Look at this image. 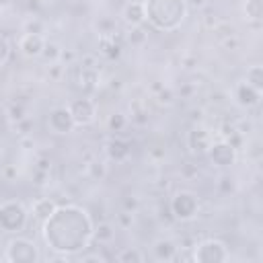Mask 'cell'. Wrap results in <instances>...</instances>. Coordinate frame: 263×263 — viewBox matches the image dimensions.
<instances>
[{
	"instance_id": "obj_1",
	"label": "cell",
	"mask_w": 263,
	"mask_h": 263,
	"mask_svg": "<svg viewBox=\"0 0 263 263\" xmlns=\"http://www.w3.org/2000/svg\"><path fill=\"white\" fill-rule=\"evenodd\" d=\"M95 224L84 208L78 205H58L53 214L43 222L45 245L64 257L84 251L92 240Z\"/></svg>"
},
{
	"instance_id": "obj_2",
	"label": "cell",
	"mask_w": 263,
	"mask_h": 263,
	"mask_svg": "<svg viewBox=\"0 0 263 263\" xmlns=\"http://www.w3.org/2000/svg\"><path fill=\"white\" fill-rule=\"evenodd\" d=\"M187 0H144L146 21L162 33L179 29L187 18Z\"/></svg>"
},
{
	"instance_id": "obj_3",
	"label": "cell",
	"mask_w": 263,
	"mask_h": 263,
	"mask_svg": "<svg viewBox=\"0 0 263 263\" xmlns=\"http://www.w3.org/2000/svg\"><path fill=\"white\" fill-rule=\"evenodd\" d=\"M27 224V210L21 201L8 199L0 203V228L4 232H18Z\"/></svg>"
},
{
	"instance_id": "obj_4",
	"label": "cell",
	"mask_w": 263,
	"mask_h": 263,
	"mask_svg": "<svg viewBox=\"0 0 263 263\" xmlns=\"http://www.w3.org/2000/svg\"><path fill=\"white\" fill-rule=\"evenodd\" d=\"M6 259L10 263H37L39 261L37 245L23 236L10 238L6 245Z\"/></svg>"
},
{
	"instance_id": "obj_5",
	"label": "cell",
	"mask_w": 263,
	"mask_h": 263,
	"mask_svg": "<svg viewBox=\"0 0 263 263\" xmlns=\"http://www.w3.org/2000/svg\"><path fill=\"white\" fill-rule=\"evenodd\" d=\"M197 210H199V199L191 191H177L171 197V212L175 220H181V222L193 220L197 216Z\"/></svg>"
},
{
	"instance_id": "obj_6",
	"label": "cell",
	"mask_w": 263,
	"mask_h": 263,
	"mask_svg": "<svg viewBox=\"0 0 263 263\" xmlns=\"http://www.w3.org/2000/svg\"><path fill=\"white\" fill-rule=\"evenodd\" d=\"M228 259V249L218 238H205L193 249V261L197 263H222Z\"/></svg>"
},
{
	"instance_id": "obj_7",
	"label": "cell",
	"mask_w": 263,
	"mask_h": 263,
	"mask_svg": "<svg viewBox=\"0 0 263 263\" xmlns=\"http://www.w3.org/2000/svg\"><path fill=\"white\" fill-rule=\"evenodd\" d=\"M205 154L216 166L226 168V166H232L236 160V146L230 144V140H216L210 144Z\"/></svg>"
},
{
	"instance_id": "obj_8",
	"label": "cell",
	"mask_w": 263,
	"mask_h": 263,
	"mask_svg": "<svg viewBox=\"0 0 263 263\" xmlns=\"http://www.w3.org/2000/svg\"><path fill=\"white\" fill-rule=\"evenodd\" d=\"M70 113H72V119H74V125H90L97 117V107L90 99L86 97H80V99H74L70 105H68Z\"/></svg>"
},
{
	"instance_id": "obj_9",
	"label": "cell",
	"mask_w": 263,
	"mask_h": 263,
	"mask_svg": "<svg viewBox=\"0 0 263 263\" xmlns=\"http://www.w3.org/2000/svg\"><path fill=\"white\" fill-rule=\"evenodd\" d=\"M47 123H49V129L55 132V134H70L76 125H74V119H72V113L68 107H55L49 111L47 115Z\"/></svg>"
},
{
	"instance_id": "obj_10",
	"label": "cell",
	"mask_w": 263,
	"mask_h": 263,
	"mask_svg": "<svg viewBox=\"0 0 263 263\" xmlns=\"http://www.w3.org/2000/svg\"><path fill=\"white\" fill-rule=\"evenodd\" d=\"M212 144V136L205 127H193L187 134V146L193 154H205Z\"/></svg>"
},
{
	"instance_id": "obj_11",
	"label": "cell",
	"mask_w": 263,
	"mask_h": 263,
	"mask_svg": "<svg viewBox=\"0 0 263 263\" xmlns=\"http://www.w3.org/2000/svg\"><path fill=\"white\" fill-rule=\"evenodd\" d=\"M43 45H45V39L39 33H25L18 41V49L27 58H39L41 51H43Z\"/></svg>"
},
{
	"instance_id": "obj_12",
	"label": "cell",
	"mask_w": 263,
	"mask_h": 263,
	"mask_svg": "<svg viewBox=\"0 0 263 263\" xmlns=\"http://www.w3.org/2000/svg\"><path fill=\"white\" fill-rule=\"evenodd\" d=\"M234 99L240 107L245 109H251L255 105H259V99H261V90H255L253 86H249L247 82H238L234 86Z\"/></svg>"
},
{
	"instance_id": "obj_13",
	"label": "cell",
	"mask_w": 263,
	"mask_h": 263,
	"mask_svg": "<svg viewBox=\"0 0 263 263\" xmlns=\"http://www.w3.org/2000/svg\"><path fill=\"white\" fill-rule=\"evenodd\" d=\"M123 21L129 27H140L146 16H144V0H132L123 6Z\"/></svg>"
},
{
	"instance_id": "obj_14",
	"label": "cell",
	"mask_w": 263,
	"mask_h": 263,
	"mask_svg": "<svg viewBox=\"0 0 263 263\" xmlns=\"http://www.w3.org/2000/svg\"><path fill=\"white\" fill-rule=\"evenodd\" d=\"M107 154H109V158L115 160V162L125 160V158L129 156V142H125V140H121V138H111V140L107 142Z\"/></svg>"
},
{
	"instance_id": "obj_15",
	"label": "cell",
	"mask_w": 263,
	"mask_h": 263,
	"mask_svg": "<svg viewBox=\"0 0 263 263\" xmlns=\"http://www.w3.org/2000/svg\"><path fill=\"white\" fill-rule=\"evenodd\" d=\"M152 251H154V257H156L158 261H171V259H175V255H177V247H175V242L168 240V238H158V240L154 242Z\"/></svg>"
},
{
	"instance_id": "obj_16",
	"label": "cell",
	"mask_w": 263,
	"mask_h": 263,
	"mask_svg": "<svg viewBox=\"0 0 263 263\" xmlns=\"http://www.w3.org/2000/svg\"><path fill=\"white\" fill-rule=\"evenodd\" d=\"M99 49H101V53L107 55L109 60H115V58H119V53H121V45L115 41V35H101V39H99Z\"/></svg>"
},
{
	"instance_id": "obj_17",
	"label": "cell",
	"mask_w": 263,
	"mask_h": 263,
	"mask_svg": "<svg viewBox=\"0 0 263 263\" xmlns=\"http://www.w3.org/2000/svg\"><path fill=\"white\" fill-rule=\"evenodd\" d=\"M55 208H58V203H55L51 197H41V199H37V201L33 203V214H35L37 220L45 222V220L53 214Z\"/></svg>"
},
{
	"instance_id": "obj_18",
	"label": "cell",
	"mask_w": 263,
	"mask_h": 263,
	"mask_svg": "<svg viewBox=\"0 0 263 263\" xmlns=\"http://www.w3.org/2000/svg\"><path fill=\"white\" fill-rule=\"evenodd\" d=\"M249 86H253L255 90H263V66L255 64L247 70V80H245Z\"/></svg>"
},
{
	"instance_id": "obj_19",
	"label": "cell",
	"mask_w": 263,
	"mask_h": 263,
	"mask_svg": "<svg viewBox=\"0 0 263 263\" xmlns=\"http://www.w3.org/2000/svg\"><path fill=\"white\" fill-rule=\"evenodd\" d=\"M245 14L249 21L259 23L263 18V0H247L245 2Z\"/></svg>"
},
{
	"instance_id": "obj_20",
	"label": "cell",
	"mask_w": 263,
	"mask_h": 263,
	"mask_svg": "<svg viewBox=\"0 0 263 263\" xmlns=\"http://www.w3.org/2000/svg\"><path fill=\"white\" fill-rule=\"evenodd\" d=\"M115 236V230H113V226L111 224H99L95 230H92V238L95 240H99V242H109L111 238Z\"/></svg>"
},
{
	"instance_id": "obj_21",
	"label": "cell",
	"mask_w": 263,
	"mask_h": 263,
	"mask_svg": "<svg viewBox=\"0 0 263 263\" xmlns=\"http://www.w3.org/2000/svg\"><path fill=\"white\" fill-rule=\"evenodd\" d=\"M115 259H117L119 263H142V261H144V255H142L138 249L127 247V249H123Z\"/></svg>"
},
{
	"instance_id": "obj_22",
	"label": "cell",
	"mask_w": 263,
	"mask_h": 263,
	"mask_svg": "<svg viewBox=\"0 0 263 263\" xmlns=\"http://www.w3.org/2000/svg\"><path fill=\"white\" fill-rule=\"evenodd\" d=\"M146 39H148V35H146V31L142 29V25H140V27H132V31H129V35H127V41H129L132 45H144Z\"/></svg>"
},
{
	"instance_id": "obj_23",
	"label": "cell",
	"mask_w": 263,
	"mask_h": 263,
	"mask_svg": "<svg viewBox=\"0 0 263 263\" xmlns=\"http://www.w3.org/2000/svg\"><path fill=\"white\" fill-rule=\"evenodd\" d=\"M107 127H109V132H121V129L125 127V115H123V113H113V115H109Z\"/></svg>"
},
{
	"instance_id": "obj_24",
	"label": "cell",
	"mask_w": 263,
	"mask_h": 263,
	"mask_svg": "<svg viewBox=\"0 0 263 263\" xmlns=\"http://www.w3.org/2000/svg\"><path fill=\"white\" fill-rule=\"evenodd\" d=\"M60 51H62V49H60L55 43H45L41 55H43L47 62H55V60H60Z\"/></svg>"
},
{
	"instance_id": "obj_25",
	"label": "cell",
	"mask_w": 263,
	"mask_h": 263,
	"mask_svg": "<svg viewBox=\"0 0 263 263\" xmlns=\"http://www.w3.org/2000/svg\"><path fill=\"white\" fill-rule=\"evenodd\" d=\"M8 58H10V43H8V39L0 33V66H4V64L8 62Z\"/></svg>"
},
{
	"instance_id": "obj_26",
	"label": "cell",
	"mask_w": 263,
	"mask_h": 263,
	"mask_svg": "<svg viewBox=\"0 0 263 263\" xmlns=\"http://www.w3.org/2000/svg\"><path fill=\"white\" fill-rule=\"evenodd\" d=\"M25 33H43V23L37 18V16H31L27 23H25Z\"/></svg>"
},
{
	"instance_id": "obj_27",
	"label": "cell",
	"mask_w": 263,
	"mask_h": 263,
	"mask_svg": "<svg viewBox=\"0 0 263 263\" xmlns=\"http://www.w3.org/2000/svg\"><path fill=\"white\" fill-rule=\"evenodd\" d=\"M88 175L92 177V179H103L105 177V166H103V162H90L88 164Z\"/></svg>"
},
{
	"instance_id": "obj_28",
	"label": "cell",
	"mask_w": 263,
	"mask_h": 263,
	"mask_svg": "<svg viewBox=\"0 0 263 263\" xmlns=\"http://www.w3.org/2000/svg\"><path fill=\"white\" fill-rule=\"evenodd\" d=\"M123 210L134 214V212L138 210V199H136V197H127V199H123Z\"/></svg>"
},
{
	"instance_id": "obj_29",
	"label": "cell",
	"mask_w": 263,
	"mask_h": 263,
	"mask_svg": "<svg viewBox=\"0 0 263 263\" xmlns=\"http://www.w3.org/2000/svg\"><path fill=\"white\" fill-rule=\"evenodd\" d=\"M23 117H25V115H23V107H18V105H14V107L10 109V119L18 123V121H21Z\"/></svg>"
},
{
	"instance_id": "obj_30",
	"label": "cell",
	"mask_w": 263,
	"mask_h": 263,
	"mask_svg": "<svg viewBox=\"0 0 263 263\" xmlns=\"http://www.w3.org/2000/svg\"><path fill=\"white\" fill-rule=\"evenodd\" d=\"M119 222L127 228V226H132V222H134V216H132V212H125L123 210V214H119Z\"/></svg>"
},
{
	"instance_id": "obj_31",
	"label": "cell",
	"mask_w": 263,
	"mask_h": 263,
	"mask_svg": "<svg viewBox=\"0 0 263 263\" xmlns=\"http://www.w3.org/2000/svg\"><path fill=\"white\" fill-rule=\"evenodd\" d=\"M158 101H160V103H166V105H171V103H173V92H171V90H164V92H160V95H158Z\"/></svg>"
},
{
	"instance_id": "obj_32",
	"label": "cell",
	"mask_w": 263,
	"mask_h": 263,
	"mask_svg": "<svg viewBox=\"0 0 263 263\" xmlns=\"http://www.w3.org/2000/svg\"><path fill=\"white\" fill-rule=\"evenodd\" d=\"M60 60H64V62H72V60H74V53H72V51L62 49V51H60Z\"/></svg>"
},
{
	"instance_id": "obj_33",
	"label": "cell",
	"mask_w": 263,
	"mask_h": 263,
	"mask_svg": "<svg viewBox=\"0 0 263 263\" xmlns=\"http://www.w3.org/2000/svg\"><path fill=\"white\" fill-rule=\"evenodd\" d=\"M205 0H187V8H201Z\"/></svg>"
},
{
	"instance_id": "obj_34",
	"label": "cell",
	"mask_w": 263,
	"mask_h": 263,
	"mask_svg": "<svg viewBox=\"0 0 263 263\" xmlns=\"http://www.w3.org/2000/svg\"><path fill=\"white\" fill-rule=\"evenodd\" d=\"M80 259H82V261H103L101 255H82Z\"/></svg>"
},
{
	"instance_id": "obj_35",
	"label": "cell",
	"mask_w": 263,
	"mask_h": 263,
	"mask_svg": "<svg viewBox=\"0 0 263 263\" xmlns=\"http://www.w3.org/2000/svg\"><path fill=\"white\" fill-rule=\"evenodd\" d=\"M6 6H10V0H0V8H6Z\"/></svg>"
},
{
	"instance_id": "obj_36",
	"label": "cell",
	"mask_w": 263,
	"mask_h": 263,
	"mask_svg": "<svg viewBox=\"0 0 263 263\" xmlns=\"http://www.w3.org/2000/svg\"><path fill=\"white\" fill-rule=\"evenodd\" d=\"M76 2H80V0H76Z\"/></svg>"
}]
</instances>
